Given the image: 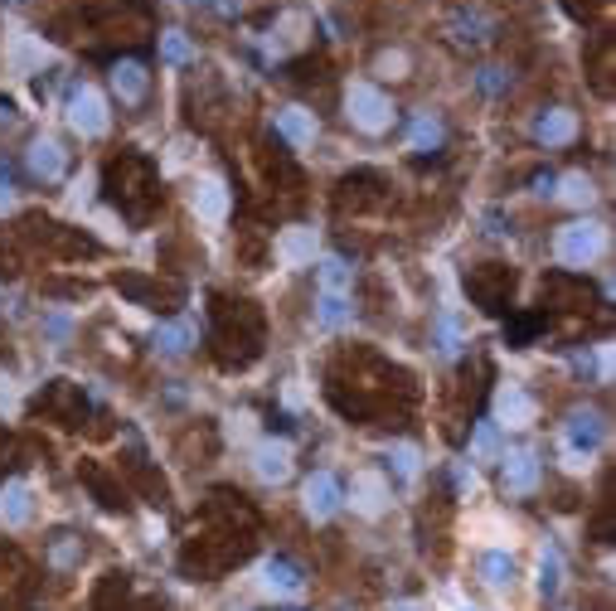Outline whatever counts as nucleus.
<instances>
[{"mask_svg":"<svg viewBox=\"0 0 616 611\" xmlns=\"http://www.w3.org/2000/svg\"><path fill=\"white\" fill-rule=\"evenodd\" d=\"M384 500H389V485H384V476H355V510L359 515H384Z\"/></svg>","mask_w":616,"mask_h":611,"instance_id":"f3484780","label":"nucleus"},{"mask_svg":"<svg viewBox=\"0 0 616 611\" xmlns=\"http://www.w3.org/2000/svg\"><path fill=\"white\" fill-rule=\"evenodd\" d=\"M161 59L165 64H185V59H190V39H185L180 30H165L161 34Z\"/></svg>","mask_w":616,"mask_h":611,"instance_id":"b1692460","label":"nucleus"},{"mask_svg":"<svg viewBox=\"0 0 616 611\" xmlns=\"http://www.w3.org/2000/svg\"><path fill=\"white\" fill-rule=\"evenodd\" d=\"M534 136H539L544 146H568V141L578 136V117H573V112H563V107H553V112H544V117H539Z\"/></svg>","mask_w":616,"mask_h":611,"instance_id":"ddd939ff","label":"nucleus"},{"mask_svg":"<svg viewBox=\"0 0 616 611\" xmlns=\"http://www.w3.org/2000/svg\"><path fill=\"white\" fill-rule=\"evenodd\" d=\"M49 64V44L39 39L34 30H10L5 34V68L10 73H39V68Z\"/></svg>","mask_w":616,"mask_h":611,"instance_id":"20e7f679","label":"nucleus"},{"mask_svg":"<svg viewBox=\"0 0 616 611\" xmlns=\"http://www.w3.org/2000/svg\"><path fill=\"white\" fill-rule=\"evenodd\" d=\"M253 471H258L267 485L287 481V476H292V442H258V451H253Z\"/></svg>","mask_w":616,"mask_h":611,"instance_id":"423d86ee","label":"nucleus"},{"mask_svg":"<svg viewBox=\"0 0 616 611\" xmlns=\"http://www.w3.org/2000/svg\"><path fill=\"white\" fill-rule=\"evenodd\" d=\"M345 112H350V122L359 131H369V136H379V131H389L393 122V102L374 83H350V93H345Z\"/></svg>","mask_w":616,"mask_h":611,"instance_id":"f257e3e1","label":"nucleus"},{"mask_svg":"<svg viewBox=\"0 0 616 611\" xmlns=\"http://www.w3.org/2000/svg\"><path fill=\"white\" fill-rule=\"evenodd\" d=\"M301 500H306V515L311 519H330L340 510V485H335V476L316 471V476L306 481V490H301Z\"/></svg>","mask_w":616,"mask_h":611,"instance_id":"0eeeda50","label":"nucleus"},{"mask_svg":"<svg viewBox=\"0 0 616 611\" xmlns=\"http://www.w3.org/2000/svg\"><path fill=\"white\" fill-rule=\"evenodd\" d=\"M393 611H427V607H422V602H398Z\"/></svg>","mask_w":616,"mask_h":611,"instance_id":"72a5a7b5","label":"nucleus"},{"mask_svg":"<svg viewBox=\"0 0 616 611\" xmlns=\"http://www.w3.org/2000/svg\"><path fill=\"white\" fill-rule=\"evenodd\" d=\"M558 199H563V204H573V209H587V204H592V180H587L583 170L563 175V180H558Z\"/></svg>","mask_w":616,"mask_h":611,"instance_id":"aec40b11","label":"nucleus"},{"mask_svg":"<svg viewBox=\"0 0 616 611\" xmlns=\"http://www.w3.org/2000/svg\"><path fill=\"white\" fill-rule=\"evenodd\" d=\"M68 127L78 136H102L107 131V102H102L98 88H78L68 97Z\"/></svg>","mask_w":616,"mask_h":611,"instance_id":"39448f33","label":"nucleus"},{"mask_svg":"<svg viewBox=\"0 0 616 611\" xmlns=\"http://www.w3.org/2000/svg\"><path fill=\"white\" fill-rule=\"evenodd\" d=\"M15 403H20V388L10 374H0V413H15Z\"/></svg>","mask_w":616,"mask_h":611,"instance_id":"c85d7f7f","label":"nucleus"},{"mask_svg":"<svg viewBox=\"0 0 616 611\" xmlns=\"http://www.w3.org/2000/svg\"><path fill=\"white\" fill-rule=\"evenodd\" d=\"M539 485V456L534 451H510L505 456V490L510 495H529Z\"/></svg>","mask_w":616,"mask_h":611,"instance_id":"9b49d317","label":"nucleus"},{"mask_svg":"<svg viewBox=\"0 0 616 611\" xmlns=\"http://www.w3.org/2000/svg\"><path fill=\"white\" fill-rule=\"evenodd\" d=\"M403 68H408V54H379V73H389V78H403Z\"/></svg>","mask_w":616,"mask_h":611,"instance_id":"c756f323","label":"nucleus"},{"mask_svg":"<svg viewBox=\"0 0 616 611\" xmlns=\"http://www.w3.org/2000/svg\"><path fill=\"white\" fill-rule=\"evenodd\" d=\"M602 418L592 413V408H578L573 418H568V427H563V456H568V466L573 471H583L587 466V456L597 451V442H602Z\"/></svg>","mask_w":616,"mask_h":611,"instance_id":"7ed1b4c3","label":"nucleus"},{"mask_svg":"<svg viewBox=\"0 0 616 611\" xmlns=\"http://www.w3.org/2000/svg\"><path fill=\"white\" fill-rule=\"evenodd\" d=\"M481 573H486L490 587H505V582L515 578V563H510L505 553H486V558H481Z\"/></svg>","mask_w":616,"mask_h":611,"instance_id":"4be33fe9","label":"nucleus"},{"mask_svg":"<svg viewBox=\"0 0 616 611\" xmlns=\"http://www.w3.org/2000/svg\"><path fill=\"white\" fill-rule=\"evenodd\" d=\"M602 248H607L602 224H568V228H558V238H553V253H558V262H568V267H587Z\"/></svg>","mask_w":616,"mask_h":611,"instance_id":"f03ea898","label":"nucleus"},{"mask_svg":"<svg viewBox=\"0 0 616 611\" xmlns=\"http://www.w3.org/2000/svg\"><path fill=\"white\" fill-rule=\"evenodd\" d=\"M389 461L398 466V476H403V481H413V476H418V451L413 447H393Z\"/></svg>","mask_w":616,"mask_h":611,"instance_id":"bb28decb","label":"nucleus"},{"mask_svg":"<svg viewBox=\"0 0 616 611\" xmlns=\"http://www.w3.org/2000/svg\"><path fill=\"white\" fill-rule=\"evenodd\" d=\"M345 282H350V267L340 258H325L321 262V287L325 291H345Z\"/></svg>","mask_w":616,"mask_h":611,"instance_id":"a878e982","label":"nucleus"},{"mask_svg":"<svg viewBox=\"0 0 616 611\" xmlns=\"http://www.w3.org/2000/svg\"><path fill=\"white\" fill-rule=\"evenodd\" d=\"M30 170L39 180H59V175H64V146L49 141V136H39L30 146Z\"/></svg>","mask_w":616,"mask_h":611,"instance_id":"dca6fc26","label":"nucleus"},{"mask_svg":"<svg viewBox=\"0 0 616 611\" xmlns=\"http://www.w3.org/2000/svg\"><path fill=\"white\" fill-rule=\"evenodd\" d=\"M88 190H93V180H88V175H83V180H78V185H73V204H88Z\"/></svg>","mask_w":616,"mask_h":611,"instance_id":"473e14b6","label":"nucleus"},{"mask_svg":"<svg viewBox=\"0 0 616 611\" xmlns=\"http://www.w3.org/2000/svg\"><path fill=\"white\" fill-rule=\"evenodd\" d=\"M262 587H267L272 597H287V602H296V597L306 592V582H301V573H296L292 563H267V568H262Z\"/></svg>","mask_w":616,"mask_h":611,"instance_id":"2eb2a0df","label":"nucleus"},{"mask_svg":"<svg viewBox=\"0 0 616 611\" xmlns=\"http://www.w3.org/2000/svg\"><path fill=\"white\" fill-rule=\"evenodd\" d=\"M534 413H539V408H534V398H529L524 388L510 384V388H500V393H495V418L500 422H510V427H529Z\"/></svg>","mask_w":616,"mask_h":611,"instance_id":"9d476101","label":"nucleus"},{"mask_svg":"<svg viewBox=\"0 0 616 611\" xmlns=\"http://www.w3.org/2000/svg\"><path fill=\"white\" fill-rule=\"evenodd\" d=\"M316 321L325 330H340V325L350 321V301H345V291H321V301H316Z\"/></svg>","mask_w":616,"mask_h":611,"instance_id":"6ab92c4d","label":"nucleus"},{"mask_svg":"<svg viewBox=\"0 0 616 611\" xmlns=\"http://www.w3.org/2000/svg\"><path fill=\"white\" fill-rule=\"evenodd\" d=\"M0 524H10V529H25L30 524V485L10 481L0 490Z\"/></svg>","mask_w":616,"mask_h":611,"instance_id":"4468645a","label":"nucleus"},{"mask_svg":"<svg viewBox=\"0 0 616 611\" xmlns=\"http://www.w3.org/2000/svg\"><path fill=\"white\" fill-rule=\"evenodd\" d=\"M500 447V437H495V422H481L476 427V437H471V461H490Z\"/></svg>","mask_w":616,"mask_h":611,"instance_id":"5701e85b","label":"nucleus"},{"mask_svg":"<svg viewBox=\"0 0 616 611\" xmlns=\"http://www.w3.org/2000/svg\"><path fill=\"white\" fill-rule=\"evenodd\" d=\"M558 587H563V558L549 548V553L539 558V592H544V597H553Z\"/></svg>","mask_w":616,"mask_h":611,"instance_id":"412c9836","label":"nucleus"},{"mask_svg":"<svg viewBox=\"0 0 616 611\" xmlns=\"http://www.w3.org/2000/svg\"><path fill=\"white\" fill-rule=\"evenodd\" d=\"M112 88L122 102H141L146 97V68L141 64H117L112 68Z\"/></svg>","mask_w":616,"mask_h":611,"instance_id":"a211bd4d","label":"nucleus"},{"mask_svg":"<svg viewBox=\"0 0 616 611\" xmlns=\"http://www.w3.org/2000/svg\"><path fill=\"white\" fill-rule=\"evenodd\" d=\"M442 141V127L432 122V117H422L418 127H413V151H427V146H437Z\"/></svg>","mask_w":616,"mask_h":611,"instance_id":"cd10ccee","label":"nucleus"},{"mask_svg":"<svg viewBox=\"0 0 616 611\" xmlns=\"http://www.w3.org/2000/svg\"><path fill=\"white\" fill-rule=\"evenodd\" d=\"M15 209V190H10V180H0V219Z\"/></svg>","mask_w":616,"mask_h":611,"instance_id":"2f4dec72","label":"nucleus"},{"mask_svg":"<svg viewBox=\"0 0 616 611\" xmlns=\"http://www.w3.org/2000/svg\"><path fill=\"white\" fill-rule=\"evenodd\" d=\"M277 262L282 267H306L316 262V228H287L277 238Z\"/></svg>","mask_w":616,"mask_h":611,"instance_id":"1a4fd4ad","label":"nucleus"},{"mask_svg":"<svg viewBox=\"0 0 616 611\" xmlns=\"http://www.w3.org/2000/svg\"><path fill=\"white\" fill-rule=\"evenodd\" d=\"M597 374H602V384H612V345L597 350Z\"/></svg>","mask_w":616,"mask_h":611,"instance_id":"7c9ffc66","label":"nucleus"},{"mask_svg":"<svg viewBox=\"0 0 616 611\" xmlns=\"http://www.w3.org/2000/svg\"><path fill=\"white\" fill-rule=\"evenodd\" d=\"M277 136L292 141L296 151H306V146H316V117L306 107H282L277 112Z\"/></svg>","mask_w":616,"mask_h":611,"instance_id":"6e6552de","label":"nucleus"},{"mask_svg":"<svg viewBox=\"0 0 616 611\" xmlns=\"http://www.w3.org/2000/svg\"><path fill=\"white\" fill-rule=\"evenodd\" d=\"M195 214L204 219V224H224L228 219V185L224 180H199V190H195Z\"/></svg>","mask_w":616,"mask_h":611,"instance_id":"f8f14e48","label":"nucleus"},{"mask_svg":"<svg viewBox=\"0 0 616 611\" xmlns=\"http://www.w3.org/2000/svg\"><path fill=\"white\" fill-rule=\"evenodd\" d=\"M190 340H195V330H190V325H161L165 354H185L190 350Z\"/></svg>","mask_w":616,"mask_h":611,"instance_id":"393cba45","label":"nucleus"}]
</instances>
